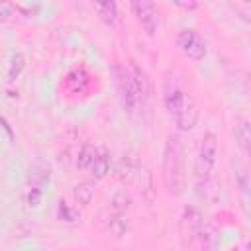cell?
<instances>
[{
	"label": "cell",
	"instance_id": "obj_16",
	"mask_svg": "<svg viewBox=\"0 0 251 251\" xmlns=\"http://www.w3.org/2000/svg\"><path fill=\"white\" fill-rule=\"evenodd\" d=\"M25 67V59L22 53H14L10 59V67H8V80H16L20 76V73Z\"/></svg>",
	"mask_w": 251,
	"mask_h": 251
},
{
	"label": "cell",
	"instance_id": "obj_3",
	"mask_svg": "<svg viewBox=\"0 0 251 251\" xmlns=\"http://www.w3.org/2000/svg\"><path fill=\"white\" fill-rule=\"evenodd\" d=\"M216 161H218V137L212 131H208V133H204L198 153H196V159H194V175L200 182L210 178V175L216 167Z\"/></svg>",
	"mask_w": 251,
	"mask_h": 251
},
{
	"label": "cell",
	"instance_id": "obj_6",
	"mask_svg": "<svg viewBox=\"0 0 251 251\" xmlns=\"http://www.w3.org/2000/svg\"><path fill=\"white\" fill-rule=\"evenodd\" d=\"M175 126L178 131H190L194 129V126L198 124V106L194 102V98L190 94H184L180 108L173 114Z\"/></svg>",
	"mask_w": 251,
	"mask_h": 251
},
{
	"label": "cell",
	"instance_id": "obj_8",
	"mask_svg": "<svg viewBox=\"0 0 251 251\" xmlns=\"http://www.w3.org/2000/svg\"><path fill=\"white\" fill-rule=\"evenodd\" d=\"M184 94L186 92H182V88L178 86V82L175 78H167L165 88H163V104H165V108H167V112L171 116L180 108Z\"/></svg>",
	"mask_w": 251,
	"mask_h": 251
},
{
	"label": "cell",
	"instance_id": "obj_10",
	"mask_svg": "<svg viewBox=\"0 0 251 251\" xmlns=\"http://www.w3.org/2000/svg\"><path fill=\"white\" fill-rule=\"evenodd\" d=\"M92 173L94 178H104L110 171V153L106 147H96V155H94V161L88 169Z\"/></svg>",
	"mask_w": 251,
	"mask_h": 251
},
{
	"label": "cell",
	"instance_id": "obj_2",
	"mask_svg": "<svg viewBox=\"0 0 251 251\" xmlns=\"http://www.w3.org/2000/svg\"><path fill=\"white\" fill-rule=\"evenodd\" d=\"M114 73H116V86H118V94H120L122 106L129 114H135L143 106V100H145V78H143V73L135 65H131V67L118 65L114 69Z\"/></svg>",
	"mask_w": 251,
	"mask_h": 251
},
{
	"label": "cell",
	"instance_id": "obj_5",
	"mask_svg": "<svg viewBox=\"0 0 251 251\" xmlns=\"http://www.w3.org/2000/svg\"><path fill=\"white\" fill-rule=\"evenodd\" d=\"M176 47L192 61H202L206 57V41L194 27H184L178 31Z\"/></svg>",
	"mask_w": 251,
	"mask_h": 251
},
{
	"label": "cell",
	"instance_id": "obj_18",
	"mask_svg": "<svg viewBox=\"0 0 251 251\" xmlns=\"http://www.w3.org/2000/svg\"><path fill=\"white\" fill-rule=\"evenodd\" d=\"M16 14H18L16 4H12V2H0V24H8Z\"/></svg>",
	"mask_w": 251,
	"mask_h": 251
},
{
	"label": "cell",
	"instance_id": "obj_14",
	"mask_svg": "<svg viewBox=\"0 0 251 251\" xmlns=\"http://www.w3.org/2000/svg\"><path fill=\"white\" fill-rule=\"evenodd\" d=\"M131 206V196L126 188H118L112 196V210L114 214H126V210H129Z\"/></svg>",
	"mask_w": 251,
	"mask_h": 251
},
{
	"label": "cell",
	"instance_id": "obj_13",
	"mask_svg": "<svg viewBox=\"0 0 251 251\" xmlns=\"http://www.w3.org/2000/svg\"><path fill=\"white\" fill-rule=\"evenodd\" d=\"M198 239H200V243H202V251H218L220 239H218V231H216V227H214L212 224L202 226Z\"/></svg>",
	"mask_w": 251,
	"mask_h": 251
},
{
	"label": "cell",
	"instance_id": "obj_19",
	"mask_svg": "<svg viewBox=\"0 0 251 251\" xmlns=\"http://www.w3.org/2000/svg\"><path fill=\"white\" fill-rule=\"evenodd\" d=\"M235 180H237V184H239L241 192H247V188H249V176H247V169H241L239 173H235Z\"/></svg>",
	"mask_w": 251,
	"mask_h": 251
},
{
	"label": "cell",
	"instance_id": "obj_11",
	"mask_svg": "<svg viewBox=\"0 0 251 251\" xmlns=\"http://www.w3.org/2000/svg\"><path fill=\"white\" fill-rule=\"evenodd\" d=\"M94 10H96L98 18H100L106 25H116V24H118V6H116V2H112V0L96 2V4H94Z\"/></svg>",
	"mask_w": 251,
	"mask_h": 251
},
{
	"label": "cell",
	"instance_id": "obj_7",
	"mask_svg": "<svg viewBox=\"0 0 251 251\" xmlns=\"http://www.w3.org/2000/svg\"><path fill=\"white\" fill-rule=\"evenodd\" d=\"M135 20L143 25V29L149 33V35H155L157 31V25H159V18H157V10H155V4L147 2V0H135L129 4Z\"/></svg>",
	"mask_w": 251,
	"mask_h": 251
},
{
	"label": "cell",
	"instance_id": "obj_4",
	"mask_svg": "<svg viewBox=\"0 0 251 251\" xmlns=\"http://www.w3.org/2000/svg\"><path fill=\"white\" fill-rule=\"evenodd\" d=\"M202 226H204L202 212L196 206H184L178 218V239L184 249H190L196 243Z\"/></svg>",
	"mask_w": 251,
	"mask_h": 251
},
{
	"label": "cell",
	"instance_id": "obj_15",
	"mask_svg": "<svg viewBox=\"0 0 251 251\" xmlns=\"http://www.w3.org/2000/svg\"><path fill=\"white\" fill-rule=\"evenodd\" d=\"M94 155H96V147L92 143H84L78 151V157H76V167L80 171H88L92 161H94Z\"/></svg>",
	"mask_w": 251,
	"mask_h": 251
},
{
	"label": "cell",
	"instance_id": "obj_12",
	"mask_svg": "<svg viewBox=\"0 0 251 251\" xmlns=\"http://www.w3.org/2000/svg\"><path fill=\"white\" fill-rule=\"evenodd\" d=\"M94 190H96L94 182H90V180H82V182H78V184L73 188V196H75L76 204H80V206H88V204L92 202V198H94Z\"/></svg>",
	"mask_w": 251,
	"mask_h": 251
},
{
	"label": "cell",
	"instance_id": "obj_17",
	"mask_svg": "<svg viewBox=\"0 0 251 251\" xmlns=\"http://www.w3.org/2000/svg\"><path fill=\"white\" fill-rule=\"evenodd\" d=\"M108 229H110L116 237H122V235L126 233V229H127V224L124 222V214H116V216L108 222Z\"/></svg>",
	"mask_w": 251,
	"mask_h": 251
},
{
	"label": "cell",
	"instance_id": "obj_1",
	"mask_svg": "<svg viewBox=\"0 0 251 251\" xmlns=\"http://www.w3.org/2000/svg\"><path fill=\"white\" fill-rule=\"evenodd\" d=\"M163 184L171 196H180L186 190L184 143L180 135H169L163 149Z\"/></svg>",
	"mask_w": 251,
	"mask_h": 251
},
{
	"label": "cell",
	"instance_id": "obj_9",
	"mask_svg": "<svg viewBox=\"0 0 251 251\" xmlns=\"http://www.w3.org/2000/svg\"><path fill=\"white\" fill-rule=\"evenodd\" d=\"M233 135H235V141H237L239 149L247 155L251 151V124H249L247 118H237L235 120Z\"/></svg>",
	"mask_w": 251,
	"mask_h": 251
}]
</instances>
